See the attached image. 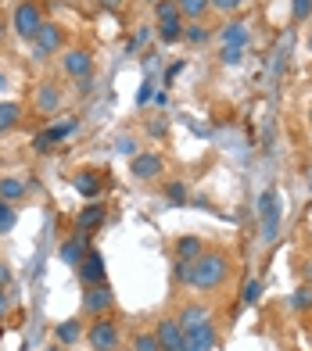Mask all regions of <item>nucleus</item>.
<instances>
[{
    "label": "nucleus",
    "instance_id": "nucleus-1",
    "mask_svg": "<svg viewBox=\"0 0 312 351\" xmlns=\"http://www.w3.org/2000/svg\"><path fill=\"white\" fill-rule=\"evenodd\" d=\"M233 273V258L223 251V247H205L197 254V258L191 262V269H187V287L191 291H201V294H212L219 291V287L230 280Z\"/></svg>",
    "mask_w": 312,
    "mask_h": 351
},
{
    "label": "nucleus",
    "instance_id": "nucleus-2",
    "mask_svg": "<svg viewBox=\"0 0 312 351\" xmlns=\"http://www.w3.org/2000/svg\"><path fill=\"white\" fill-rule=\"evenodd\" d=\"M83 337H86L90 351H119V348H122V323H119V319H112V312L97 315V319L86 326Z\"/></svg>",
    "mask_w": 312,
    "mask_h": 351
},
{
    "label": "nucleus",
    "instance_id": "nucleus-3",
    "mask_svg": "<svg viewBox=\"0 0 312 351\" xmlns=\"http://www.w3.org/2000/svg\"><path fill=\"white\" fill-rule=\"evenodd\" d=\"M43 22H47V14H43V8L36 4V0H19L14 11H11V33L19 40H25V43H33V36L40 33Z\"/></svg>",
    "mask_w": 312,
    "mask_h": 351
},
{
    "label": "nucleus",
    "instance_id": "nucleus-4",
    "mask_svg": "<svg viewBox=\"0 0 312 351\" xmlns=\"http://www.w3.org/2000/svg\"><path fill=\"white\" fill-rule=\"evenodd\" d=\"M280 219H284V204H280V190H262V197H259V233H262V241H276V233H280Z\"/></svg>",
    "mask_w": 312,
    "mask_h": 351
},
{
    "label": "nucleus",
    "instance_id": "nucleus-5",
    "mask_svg": "<svg viewBox=\"0 0 312 351\" xmlns=\"http://www.w3.org/2000/svg\"><path fill=\"white\" fill-rule=\"evenodd\" d=\"M75 130H80V119H75V115H69L65 122H51V125H43V130L33 136V151H36V154H51V151L58 147V143H65Z\"/></svg>",
    "mask_w": 312,
    "mask_h": 351
},
{
    "label": "nucleus",
    "instance_id": "nucleus-6",
    "mask_svg": "<svg viewBox=\"0 0 312 351\" xmlns=\"http://www.w3.org/2000/svg\"><path fill=\"white\" fill-rule=\"evenodd\" d=\"M33 54L36 58H54V54H61L65 51V29H61L58 22H43L40 25V33L33 36Z\"/></svg>",
    "mask_w": 312,
    "mask_h": 351
},
{
    "label": "nucleus",
    "instance_id": "nucleus-7",
    "mask_svg": "<svg viewBox=\"0 0 312 351\" xmlns=\"http://www.w3.org/2000/svg\"><path fill=\"white\" fill-rule=\"evenodd\" d=\"M115 308V291H112V283H97V287H83V312L90 319H97V315H108Z\"/></svg>",
    "mask_w": 312,
    "mask_h": 351
},
{
    "label": "nucleus",
    "instance_id": "nucleus-8",
    "mask_svg": "<svg viewBox=\"0 0 312 351\" xmlns=\"http://www.w3.org/2000/svg\"><path fill=\"white\" fill-rule=\"evenodd\" d=\"M58 61H61V72L69 79H86L93 72V51L90 47H65Z\"/></svg>",
    "mask_w": 312,
    "mask_h": 351
},
{
    "label": "nucleus",
    "instance_id": "nucleus-9",
    "mask_svg": "<svg viewBox=\"0 0 312 351\" xmlns=\"http://www.w3.org/2000/svg\"><path fill=\"white\" fill-rule=\"evenodd\" d=\"M130 176H133V180H140V183L162 180V176H165V158L154 154V151L133 154V158H130Z\"/></svg>",
    "mask_w": 312,
    "mask_h": 351
},
{
    "label": "nucleus",
    "instance_id": "nucleus-10",
    "mask_svg": "<svg viewBox=\"0 0 312 351\" xmlns=\"http://www.w3.org/2000/svg\"><path fill=\"white\" fill-rule=\"evenodd\" d=\"M215 344H219V333H215L212 319L201 323V326L183 330V351H215Z\"/></svg>",
    "mask_w": 312,
    "mask_h": 351
},
{
    "label": "nucleus",
    "instance_id": "nucleus-11",
    "mask_svg": "<svg viewBox=\"0 0 312 351\" xmlns=\"http://www.w3.org/2000/svg\"><path fill=\"white\" fill-rule=\"evenodd\" d=\"M61 101H65V93H61V86L54 83V79H43V83L36 86V97H33V108L40 111V115H58Z\"/></svg>",
    "mask_w": 312,
    "mask_h": 351
},
{
    "label": "nucleus",
    "instance_id": "nucleus-12",
    "mask_svg": "<svg viewBox=\"0 0 312 351\" xmlns=\"http://www.w3.org/2000/svg\"><path fill=\"white\" fill-rule=\"evenodd\" d=\"M80 269V280H83V287H97V283H104L108 280V265H104V254L101 251H86V258L75 265Z\"/></svg>",
    "mask_w": 312,
    "mask_h": 351
},
{
    "label": "nucleus",
    "instance_id": "nucleus-13",
    "mask_svg": "<svg viewBox=\"0 0 312 351\" xmlns=\"http://www.w3.org/2000/svg\"><path fill=\"white\" fill-rule=\"evenodd\" d=\"M104 219H108V208H104L101 201H93V204H83V208L75 212L72 226H75V233H80V237H90V233L104 222Z\"/></svg>",
    "mask_w": 312,
    "mask_h": 351
},
{
    "label": "nucleus",
    "instance_id": "nucleus-14",
    "mask_svg": "<svg viewBox=\"0 0 312 351\" xmlns=\"http://www.w3.org/2000/svg\"><path fill=\"white\" fill-rule=\"evenodd\" d=\"M154 337H158L162 351H183V330L176 323V315H165L154 323Z\"/></svg>",
    "mask_w": 312,
    "mask_h": 351
},
{
    "label": "nucleus",
    "instance_id": "nucleus-15",
    "mask_svg": "<svg viewBox=\"0 0 312 351\" xmlns=\"http://www.w3.org/2000/svg\"><path fill=\"white\" fill-rule=\"evenodd\" d=\"M72 186L80 190L83 197H90V201H97V197L104 194V180H101V172H93V169L72 172Z\"/></svg>",
    "mask_w": 312,
    "mask_h": 351
},
{
    "label": "nucleus",
    "instance_id": "nucleus-16",
    "mask_svg": "<svg viewBox=\"0 0 312 351\" xmlns=\"http://www.w3.org/2000/svg\"><path fill=\"white\" fill-rule=\"evenodd\" d=\"M208 319H212V308H208V305H201V301H187V305L176 312V323H180V330L201 326V323H208Z\"/></svg>",
    "mask_w": 312,
    "mask_h": 351
},
{
    "label": "nucleus",
    "instance_id": "nucleus-17",
    "mask_svg": "<svg viewBox=\"0 0 312 351\" xmlns=\"http://www.w3.org/2000/svg\"><path fill=\"white\" fill-rule=\"evenodd\" d=\"M58 251H61V262H65V265H80L86 258V251H90V237L75 233V237H69V241H61Z\"/></svg>",
    "mask_w": 312,
    "mask_h": 351
},
{
    "label": "nucleus",
    "instance_id": "nucleus-18",
    "mask_svg": "<svg viewBox=\"0 0 312 351\" xmlns=\"http://www.w3.org/2000/svg\"><path fill=\"white\" fill-rule=\"evenodd\" d=\"M83 333H86L83 319H65V323H58V326H54V341H58L61 348H72V344H80V341H83Z\"/></svg>",
    "mask_w": 312,
    "mask_h": 351
},
{
    "label": "nucleus",
    "instance_id": "nucleus-19",
    "mask_svg": "<svg viewBox=\"0 0 312 351\" xmlns=\"http://www.w3.org/2000/svg\"><path fill=\"white\" fill-rule=\"evenodd\" d=\"M180 8V19L183 22H205V14L212 11V0H173Z\"/></svg>",
    "mask_w": 312,
    "mask_h": 351
},
{
    "label": "nucleus",
    "instance_id": "nucleus-20",
    "mask_svg": "<svg viewBox=\"0 0 312 351\" xmlns=\"http://www.w3.org/2000/svg\"><path fill=\"white\" fill-rule=\"evenodd\" d=\"M22 125V104L19 101H0V136Z\"/></svg>",
    "mask_w": 312,
    "mask_h": 351
},
{
    "label": "nucleus",
    "instance_id": "nucleus-21",
    "mask_svg": "<svg viewBox=\"0 0 312 351\" xmlns=\"http://www.w3.org/2000/svg\"><path fill=\"white\" fill-rule=\"evenodd\" d=\"M219 40H223V47H241V51H244L248 40H252V36H248V22H226L219 29Z\"/></svg>",
    "mask_w": 312,
    "mask_h": 351
},
{
    "label": "nucleus",
    "instance_id": "nucleus-22",
    "mask_svg": "<svg viewBox=\"0 0 312 351\" xmlns=\"http://www.w3.org/2000/svg\"><path fill=\"white\" fill-rule=\"evenodd\" d=\"M212 36H215V29H208V22H183V43L205 47Z\"/></svg>",
    "mask_w": 312,
    "mask_h": 351
},
{
    "label": "nucleus",
    "instance_id": "nucleus-23",
    "mask_svg": "<svg viewBox=\"0 0 312 351\" xmlns=\"http://www.w3.org/2000/svg\"><path fill=\"white\" fill-rule=\"evenodd\" d=\"M29 194V186L19 180V176H0V201H22Z\"/></svg>",
    "mask_w": 312,
    "mask_h": 351
},
{
    "label": "nucleus",
    "instance_id": "nucleus-24",
    "mask_svg": "<svg viewBox=\"0 0 312 351\" xmlns=\"http://www.w3.org/2000/svg\"><path fill=\"white\" fill-rule=\"evenodd\" d=\"M173 251H176V258H180V262H194L197 254L205 251V241H201V237H180Z\"/></svg>",
    "mask_w": 312,
    "mask_h": 351
},
{
    "label": "nucleus",
    "instance_id": "nucleus-25",
    "mask_svg": "<svg viewBox=\"0 0 312 351\" xmlns=\"http://www.w3.org/2000/svg\"><path fill=\"white\" fill-rule=\"evenodd\" d=\"M158 40L169 43V47H173V43H183V19H176V22H162V25H158Z\"/></svg>",
    "mask_w": 312,
    "mask_h": 351
},
{
    "label": "nucleus",
    "instance_id": "nucleus-26",
    "mask_svg": "<svg viewBox=\"0 0 312 351\" xmlns=\"http://www.w3.org/2000/svg\"><path fill=\"white\" fill-rule=\"evenodd\" d=\"M130 351H162V348H158V337H154V330H140V333H133Z\"/></svg>",
    "mask_w": 312,
    "mask_h": 351
},
{
    "label": "nucleus",
    "instance_id": "nucleus-27",
    "mask_svg": "<svg viewBox=\"0 0 312 351\" xmlns=\"http://www.w3.org/2000/svg\"><path fill=\"white\" fill-rule=\"evenodd\" d=\"M14 226H19V212H14V204L0 201V237H8Z\"/></svg>",
    "mask_w": 312,
    "mask_h": 351
},
{
    "label": "nucleus",
    "instance_id": "nucleus-28",
    "mask_svg": "<svg viewBox=\"0 0 312 351\" xmlns=\"http://www.w3.org/2000/svg\"><path fill=\"white\" fill-rule=\"evenodd\" d=\"M291 308L294 312H312V287L309 283H302L298 291L291 294Z\"/></svg>",
    "mask_w": 312,
    "mask_h": 351
},
{
    "label": "nucleus",
    "instance_id": "nucleus-29",
    "mask_svg": "<svg viewBox=\"0 0 312 351\" xmlns=\"http://www.w3.org/2000/svg\"><path fill=\"white\" fill-rule=\"evenodd\" d=\"M154 19H158V25L162 22H176L180 19V8L173 4V0H158V4H154Z\"/></svg>",
    "mask_w": 312,
    "mask_h": 351
},
{
    "label": "nucleus",
    "instance_id": "nucleus-30",
    "mask_svg": "<svg viewBox=\"0 0 312 351\" xmlns=\"http://www.w3.org/2000/svg\"><path fill=\"white\" fill-rule=\"evenodd\" d=\"M165 197L173 204H187V183L183 180H169L165 183Z\"/></svg>",
    "mask_w": 312,
    "mask_h": 351
},
{
    "label": "nucleus",
    "instance_id": "nucleus-31",
    "mask_svg": "<svg viewBox=\"0 0 312 351\" xmlns=\"http://www.w3.org/2000/svg\"><path fill=\"white\" fill-rule=\"evenodd\" d=\"M262 291H266V287H262V280H248V283H244V294H241V305H255V301L262 298Z\"/></svg>",
    "mask_w": 312,
    "mask_h": 351
},
{
    "label": "nucleus",
    "instance_id": "nucleus-32",
    "mask_svg": "<svg viewBox=\"0 0 312 351\" xmlns=\"http://www.w3.org/2000/svg\"><path fill=\"white\" fill-rule=\"evenodd\" d=\"M244 4H248V0H212V11H219V14L230 19V14H237Z\"/></svg>",
    "mask_w": 312,
    "mask_h": 351
},
{
    "label": "nucleus",
    "instance_id": "nucleus-33",
    "mask_svg": "<svg viewBox=\"0 0 312 351\" xmlns=\"http://www.w3.org/2000/svg\"><path fill=\"white\" fill-rule=\"evenodd\" d=\"M291 14H294V22H305L312 14V0H291Z\"/></svg>",
    "mask_w": 312,
    "mask_h": 351
},
{
    "label": "nucleus",
    "instance_id": "nucleus-34",
    "mask_svg": "<svg viewBox=\"0 0 312 351\" xmlns=\"http://www.w3.org/2000/svg\"><path fill=\"white\" fill-rule=\"evenodd\" d=\"M241 47H223V65H241Z\"/></svg>",
    "mask_w": 312,
    "mask_h": 351
},
{
    "label": "nucleus",
    "instance_id": "nucleus-35",
    "mask_svg": "<svg viewBox=\"0 0 312 351\" xmlns=\"http://www.w3.org/2000/svg\"><path fill=\"white\" fill-rule=\"evenodd\" d=\"M11 315V294H8V287H0V323Z\"/></svg>",
    "mask_w": 312,
    "mask_h": 351
},
{
    "label": "nucleus",
    "instance_id": "nucleus-36",
    "mask_svg": "<svg viewBox=\"0 0 312 351\" xmlns=\"http://www.w3.org/2000/svg\"><path fill=\"white\" fill-rule=\"evenodd\" d=\"M302 280L312 287V258H305V262H302Z\"/></svg>",
    "mask_w": 312,
    "mask_h": 351
},
{
    "label": "nucleus",
    "instance_id": "nucleus-37",
    "mask_svg": "<svg viewBox=\"0 0 312 351\" xmlns=\"http://www.w3.org/2000/svg\"><path fill=\"white\" fill-rule=\"evenodd\" d=\"M154 97V93H151V86H140V93H136V104H147Z\"/></svg>",
    "mask_w": 312,
    "mask_h": 351
},
{
    "label": "nucleus",
    "instance_id": "nucleus-38",
    "mask_svg": "<svg viewBox=\"0 0 312 351\" xmlns=\"http://www.w3.org/2000/svg\"><path fill=\"white\" fill-rule=\"evenodd\" d=\"M97 4H101L104 11H119V8H122V0H97Z\"/></svg>",
    "mask_w": 312,
    "mask_h": 351
},
{
    "label": "nucleus",
    "instance_id": "nucleus-39",
    "mask_svg": "<svg viewBox=\"0 0 312 351\" xmlns=\"http://www.w3.org/2000/svg\"><path fill=\"white\" fill-rule=\"evenodd\" d=\"M8 283H11V269L0 262V287H8Z\"/></svg>",
    "mask_w": 312,
    "mask_h": 351
},
{
    "label": "nucleus",
    "instance_id": "nucleus-40",
    "mask_svg": "<svg viewBox=\"0 0 312 351\" xmlns=\"http://www.w3.org/2000/svg\"><path fill=\"white\" fill-rule=\"evenodd\" d=\"M180 72H183V61H180V65H173V69H169V72H165V79H169V83H173V79H176Z\"/></svg>",
    "mask_w": 312,
    "mask_h": 351
},
{
    "label": "nucleus",
    "instance_id": "nucleus-41",
    "mask_svg": "<svg viewBox=\"0 0 312 351\" xmlns=\"http://www.w3.org/2000/svg\"><path fill=\"white\" fill-rule=\"evenodd\" d=\"M4 36H8V19L0 14V43H4Z\"/></svg>",
    "mask_w": 312,
    "mask_h": 351
},
{
    "label": "nucleus",
    "instance_id": "nucleus-42",
    "mask_svg": "<svg viewBox=\"0 0 312 351\" xmlns=\"http://www.w3.org/2000/svg\"><path fill=\"white\" fill-rule=\"evenodd\" d=\"M4 86H8V75H4V72H0V90H4Z\"/></svg>",
    "mask_w": 312,
    "mask_h": 351
},
{
    "label": "nucleus",
    "instance_id": "nucleus-43",
    "mask_svg": "<svg viewBox=\"0 0 312 351\" xmlns=\"http://www.w3.org/2000/svg\"><path fill=\"white\" fill-rule=\"evenodd\" d=\"M309 51H312V33H309Z\"/></svg>",
    "mask_w": 312,
    "mask_h": 351
},
{
    "label": "nucleus",
    "instance_id": "nucleus-44",
    "mask_svg": "<svg viewBox=\"0 0 312 351\" xmlns=\"http://www.w3.org/2000/svg\"><path fill=\"white\" fill-rule=\"evenodd\" d=\"M309 122H312V111H309Z\"/></svg>",
    "mask_w": 312,
    "mask_h": 351
},
{
    "label": "nucleus",
    "instance_id": "nucleus-45",
    "mask_svg": "<svg viewBox=\"0 0 312 351\" xmlns=\"http://www.w3.org/2000/svg\"><path fill=\"white\" fill-rule=\"evenodd\" d=\"M119 351H126V348H119Z\"/></svg>",
    "mask_w": 312,
    "mask_h": 351
}]
</instances>
